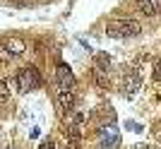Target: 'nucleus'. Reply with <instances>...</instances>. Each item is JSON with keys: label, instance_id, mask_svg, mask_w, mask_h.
<instances>
[{"label": "nucleus", "instance_id": "nucleus-1", "mask_svg": "<svg viewBox=\"0 0 161 149\" xmlns=\"http://www.w3.org/2000/svg\"><path fill=\"white\" fill-rule=\"evenodd\" d=\"M142 31L140 22L135 19H111L106 24V34L113 36V39H132Z\"/></svg>", "mask_w": 161, "mask_h": 149}, {"label": "nucleus", "instance_id": "nucleus-2", "mask_svg": "<svg viewBox=\"0 0 161 149\" xmlns=\"http://www.w3.org/2000/svg\"><path fill=\"white\" fill-rule=\"evenodd\" d=\"M17 87L22 91H34V89L41 87V74L39 70L34 68V65H27V68H22L17 72Z\"/></svg>", "mask_w": 161, "mask_h": 149}, {"label": "nucleus", "instance_id": "nucleus-3", "mask_svg": "<svg viewBox=\"0 0 161 149\" xmlns=\"http://www.w3.org/2000/svg\"><path fill=\"white\" fill-rule=\"evenodd\" d=\"M55 101H58V108H60L63 113L70 115L75 111V106H77V96H75V91H70V89H58Z\"/></svg>", "mask_w": 161, "mask_h": 149}, {"label": "nucleus", "instance_id": "nucleus-4", "mask_svg": "<svg viewBox=\"0 0 161 149\" xmlns=\"http://www.w3.org/2000/svg\"><path fill=\"white\" fill-rule=\"evenodd\" d=\"M55 80H58V89H70V91H75V74L65 63H60V65L55 68Z\"/></svg>", "mask_w": 161, "mask_h": 149}, {"label": "nucleus", "instance_id": "nucleus-5", "mask_svg": "<svg viewBox=\"0 0 161 149\" xmlns=\"http://www.w3.org/2000/svg\"><path fill=\"white\" fill-rule=\"evenodd\" d=\"M99 135H101V149H118L120 135H118V130L113 125H103Z\"/></svg>", "mask_w": 161, "mask_h": 149}, {"label": "nucleus", "instance_id": "nucleus-6", "mask_svg": "<svg viewBox=\"0 0 161 149\" xmlns=\"http://www.w3.org/2000/svg\"><path fill=\"white\" fill-rule=\"evenodd\" d=\"M137 89H140V74L137 72H125V77H123V94L130 99V96L137 94Z\"/></svg>", "mask_w": 161, "mask_h": 149}, {"label": "nucleus", "instance_id": "nucleus-7", "mask_svg": "<svg viewBox=\"0 0 161 149\" xmlns=\"http://www.w3.org/2000/svg\"><path fill=\"white\" fill-rule=\"evenodd\" d=\"M3 43H5L7 53L12 55V60H14V58H19V55H24V51H27V46H24V41H22V39H17V36H12V39L3 41Z\"/></svg>", "mask_w": 161, "mask_h": 149}, {"label": "nucleus", "instance_id": "nucleus-8", "mask_svg": "<svg viewBox=\"0 0 161 149\" xmlns=\"http://www.w3.org/2000/svg\"><path fill=\"white\" fill-rule=\"evenodd\" d=\"M135 5L140 7V10H142L144 14H147V17L156 14V7H154V3H152V0H135Z\"/></svg>", "mask_w": 161, "mask_h": 149}, {"label": "nucleus", "instance_id": "nucleus-9", "mask_svg": "<svg viewBox=\"0 0 161 149\" xmlns=\"http://www.w3.org/2000/svg\"><path fill=\"white\" fill-rule=\"evenodd\" d=\"M94 80H96V84H99L101 89H108V77L103 74V70H96L94 68Z\"/></svg>", "mask_w": 161, "mask_h": 149}, {"label": "nucleus", "instance_id": "nucleus-10", "mask_svg": "<svg viewBox=\"0 0 161 149\" xmlns=\"http://www.w3.org/2000/svg\"><path fill=\"white\" fill-rule=\"evenodd\" d=\"M108 55H103V53H99L96 55V70H103V72H106V68H108Z\"/></svg>", "mask_w": 161, "mask_h": 149}, {"label": "nucleus", "instance_id": "nucleus-11", "mask_svg": "<svg viewBox=\"0 0 161 149\" xmlns=\"http://www.w3.org/2000/svg\"><path fill=\"white\" fill-rule=\"evenodd\" d=\"M10 99V89H7V82L0 80V103H5Z\"/></svg>", "mask_w": 161, "mask_h": 149}, {"label": "nucleus", "instance_id": "nucleus-12", "mask_svg": "<svg viewBox=\"0 0 161 149\" xmlns=\"http://www.w3.org/2000/svg\"><path fill=\"white\" fill-rule=\"evenodd\" d=\"M10 60H12V55L7 53L5 43H0V63H10Z\"/></svg>", "mask_w": 161, "mask_h": 149}, {"label": "nucleus", "instance_id": "nucleus-13", "mask_svg": "<svg viewBox=\"0 0 161 149\" xmlns=\"http://www.w3.org/2000/svg\"><path fill=\"white\" fill-rule=\"evenodd\" d=\"M154 80L161 82V58L156 60V65H154Z\"/></svg>", "mask_w": 161, "mask_h": 149}, {"label": "nucleus", "instance_id": "nucleus-14", "mask_svg": "<svg viewBox=\"0 0 161 149\" xmlns=\"http://www.w3.org/2000/svg\"><path fill=\"white\" fill-rule=\"evenodd\" d=\"M39 149H58V147H55L51 140H46V142H41V147H39Z\"/></svg>", "mask_w": 161, "mask_h": 149}, {"label": "nucleus", "instance_id": "nucleus-15", "mask_svg": "<svg viewBox=\"0 0 161 149\" xmlns=\"http://www.w3.org/2000/svg\"><path fill=\"white\" fill-rule=\"evenodd\" d=\"M142 149H152V147H142Z\"/></svg>", "mask_w": 161, "mask_h": 149}, {"label": "nucleus", "instance_id": "nucleus-16", "mask_svg": "<svg viewBox=\"0 0 161 149\" xmlns=\"http://www.w3.org/2000/svg\"><path fill=\"white\" fill-rule=\"evenodd\" d=\"M159 7H161V0H159Z\"/></svg>", "mask_w": 161, "mask_h": 149}, {"label": "nucleus", "instance_id": "nucleus-17", "mask_svg": "<svg viewBox=\"0 0 161 149\" xmlns=\"http://www.w3.org/2000/svg\"><path fill=\"white\" fill-rule=\"evenodd\" d=\"M159 140H161V135H159Z\"/></svg>", "mask_w": 161, "mask_h": 149}]
</instances>
